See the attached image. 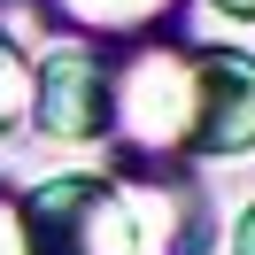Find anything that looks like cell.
<instances>
[{"label": "cell", "mask_w": 255, "mask_h": 255, "mask_svg": "<svg viewBox=\"0 0 255 255\" xmlns=\"http://www.w3.org/2000/svg\"><path fill=\"white\" fill-rule=\"evenodd\" d=\"M23 255H193V201L162 178H109L70 170L16 201Z\"/></svg>", "instance_id": "1"}, {"label": "cell", "mask_w": 255, "mask_h": 255, "mask_svg": "<svg viewBox=\"0 0 255 255\" xmlns=\"http://www.w3.org/2000/svg\"><path fill=\"white\" fill-rule=\"evenodd\" d=\"M109 131H124V147L147 155V162L186 155V131H193V47H139L131 54L116 70Z\"/></svg>", "instance_id": "2"}, {"label": "cell", "mask_w": 255, "mask_h": 255, "mask_svg": "<svg viewBox=\"0 0 255 255\" xmlns=\"http://www.w3.org/2000/svg\"><path fill=\"white\" fill-rule=\"evenodd\" d=\"M186 155H255V54L193 47V131Z\"/></svg>", "instance_id": "3"}, {"label": "cell", "mask_w": 255, "mask_h": 255, "mask_svg": "<svg viewBox=\"0 0 255 255\" xmlns=\"http://www.w3.org/2000/svg\"><path fill=\"white\" fill-rule=\"evenodd\" d=\"M116 101V62H101L93 47H62L31 70V116L47 139H101Z\"/></svg>", "instance_id": "4"}, {"label": "cell", "mask_w": 255, "mask_h": 255, "mask_svg": "<svg viewBox=\"0 0 255 255\" xmlns=\"http://www.w3.org/2000/svg\"><path fill=\"white\" fill-rule=\"evenodd\" d=\"M47 16L85 39H147L178 16V0H47Z\"/></svg>", "instance_id": "5"}, {"label": "cell", "mask_w": 255, "mask_h": 255, "mask_svg": "<svg viewBox=\"0 0 255 255\" xmlns=\"http://www.w3.org/2000/svg\"><path fill=\"white\" fill-rule=\"evenodd\" d=\"M31 116V62H23L8 39H0V139Z\"/></svg>", "instance_id": "6"}, {"label": "cell", "mask_w": 255, "mask_h": 255, "mask_svg": "<svg viewBox=\"0 0 255 255\" xmlns=\"http://www.w3.org/2000/svg\"><path fill=\"white\" fill-rule=\"evenodd\" d=\"M0 255H23V217H16V201H0Z\"/></svg>", "instance_id": "7"}, {"label": "cell", "mask_w": 255, "mask_h": 255, "mask_svg": "<svg viewBox=\"0 0 255 255\" xmlns=\"http://www.w3.org/2000/svg\"><path fill=\"white\" fill-rule=\"evenodd\" d=\"M232 255H255V209H248V217L232 224Z\"/></svg>", "instance_id": "8"}, {"label": "cell", "mask_w": 255, "mask_h": 255, "mask_svg": "<svg viewBox=\"0 0 255 255\" xmlns=\"http://www.w3.org/2000/svg\"><path fill=\"white\" fill-rule=\"evenodd\" d=\"M217 16H240V23H255V0H209Z\"/></svg>", "instance_id": "9"}]
</instances>
